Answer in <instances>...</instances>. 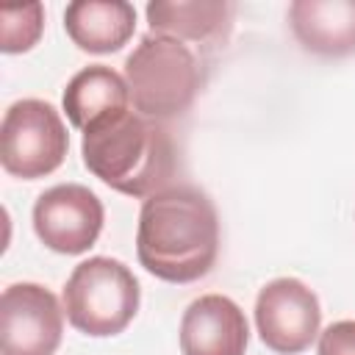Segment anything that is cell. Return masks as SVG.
<instances>
[{
    "mask_svg": "<svg viewBox=\"0 0 355 355\" xmlns=\"http://www.w3.org/2000/svg\"><path fill=\"white\" fill-rule=\"evenodd\" d=\"M219 252V219L197 186H166L144 200L136 230L139 263L166 283H194Z\"/></svg>",
    "mask_w": 355,
    "mask_h": 355,
    "instance_id": "6da1fadb",
    "label": "cell"
},
{
    "mask_svg": "<svg viewBox=\"0 0 355 355\" xmlns=\"http://www.w3.org/2000/svg\"><path fill=\"white\" fill-rule=\"evenodd\" d=\"M80 153L94 178L128 197H153L166 189L178 166V150L169 130L158 119L130 108L89 125Z\"/></svg>",
    "mask_w": 355,
    "mask_h": 355,
    "instance_id": "7a4b0ae2",
    "label": "cell"
},
{
    "mask_svg": "<svg viewBox=\"0 0 355 355\" xmlns=\"http://www.w3.org/2000/svg\"><path fill=\"white\" fill-rule=\"evenodd\" d=\"M202 58L183 42L147 33L125 58L133 108L150 119H172L191 108L202 89Z\"/></svg>",
    "mask_w": 355,
    "mask_h": 355,
    "instance_id": "3957f363",
    "label": "cell"
},
{
    "mask_svg": "<svg viewBox=\"0 0 355 355\" xmlns=\"http://www.w3.org/2000/svg\"><path fill=\"white\" fill-rule=\"evenodd\" d=\"M64 311L69 324L86 336H116L139 311V280L116 258L80 261L64 286Z\"/></svg>",
    "mask_w": 355,
    "mask_h": 355,
    "instance_id": "277c9868",
    "label": "cell"
},
{
    "mask_svg": "<svg viewBox=\"0 0 355 355\" xmlns=\"http://www.w3.org/2000/svg\"><path fill=\"white\" fill-rule=\"evenodd\" d=\"M69 150V133L58 111L44 100H17L0 128V164L8 175L36 180L55 172Z\"/></svg>",
    "mask_w": 355,
    "mask_h": 355,
    "instance_id": "5b68a950",
    "label": "cell"
},
{
    "mask_svg": "<svg viewBox=\"0 0 355 355\" xmlns=\"http://www.w3.org/2000/svg\"><path fill=\"white\" fill-rule=\"evenodd\" d=\"M255 324L272 352L300 355L319 336V300L302 280L277 277L266 283L255 300Z\"/></svg>",
    "mask_w": 355,
    "mask_h": 355,
    "instance_id": "8992f818",
    "label": "cell"
},
{
    "mask_svg": "<svg viewBox=\"0 0 355 355\" xmlns=\"http://www.w3.org/2000/svg\"><path fill=\"white\" fill-rule=\"evenodd\" d=\"M64 333V311L39 283H14L0 297V352L55 355Z\"/></svg>",
    "mask_w": 355,
    "mask_h": 355,
    "instance_id": "52a82bcc",
    "label": "cell"
},
{
    "mask_svg": "<svg viewBox=\"0 0 355 355\" xmlns=\"http://www.w3.org/2000/svg\"><path fill=\"white\" fill-rule=\"evenodd\" d=\"M103 202L80 183H61L39 194L33 205V230L44 247L61 255L86 252L103 230Z\"/></svg>",
    "mask_w": 355,
    "mask_h": 355,
    "instance_id": "ba28073f",
    "label": "cell"
},
{
    "mask_svg": "<svg viewBox=\"0 0 355 355\" xmlns=\"http://www.w3.org/2000/svg\"><path fill=\"white\" fill-rule=\"evenodd\" d=\"M250 341L244 311L222 294L197 297L180 319L183 355H244Z\"/></svg>",
    "mask_w": 355,
    "mask_h": 355,
    "instance_id": "9c48e42d",
    "label": "cell"
},
{
    "mask_svg": "<svg viewBox=\"0 0 355 355\" xmlns=\"http://www.w3.org/2000/svg\"><path fill=\"white\" fill-rule=\"evenodd\" d=\"M150 33L194 47H219L233 22V6L222 0H155L147 6Z\"/></svg>",
    "mask_w": 355,
    "mask_h": 355,
    "instance_id": "30bf717a",
    "label": "cell"
},
{
    "mask_svg": "<svg viewBox=\"0 0 355 355\" xmlns=\"http://www.w3.org/2000/svg\"><path fill=\"white\" fill-rule=\"evenodd\" d=\"M288 19L308 53L333 58L355 53V0H294Z\"/></svg>",
    "mask_w": 355,
    "mask_h": 355,
    "instance_id": "8fae6325",
    "label": "cell"
},
{
    "mask_svg": "<svg viewBox=\"0 0 355 355\" xmlns=\"http://www.w3.org/2000/svg\"><path fill=\"white\" fill-rule=\"evenodd\" d=\"M64 28L86 53H116L136 31V8L125 0H75L64 11Z\"/></svg>",
    "mask_w": 355,
    "mask_h": 355,
    "instance_id": "7c38bea8",
    "label": "cell"
},
{
    "mask_svg": "<svg viewBox=\"0 0 355 355\" xmlns=\"http://www.w3.org/2000/svg\"><path fill=\"white\" fill-rule=\"evenodd\" d=\"M130 103L128 83L119 72H114L105 64L83 67L64 89V111L72 122V128L86 130L97 119L125 111Z\"/></svg>",
    "mask_w": 355,
    "mask_h": 355,
    "instance_id": "4fadbf2b",
    "label": "cell"
},
{
    "mask_svg": "<svg viewBox=\"0 0 355 355\" xmlns=\"http://www.w3.org/2000/svg\"><path fill=\"white\" fill-rule=\"evenodd\" d=\"M42 28H44L42 3L0 8V50L3 53H25V50H31L39 42Z\"/></svg>",
    "mask_w": 355,
    "mask_h": 355,
    "instance_id": "5bb4252c",
    "label": "cell"
},
{
    "mask_svg": "<svg viewBox=\"0 0 355 355\" xmlns=\"http://www.w3.org/2000/svg\"><path fill=\"white\" fill-rule=\"evenodd\" d=\"M319 355H355V319L333 322L319 333Z\"/></svg>",
    "mask_w": 355,
    "mask_h": 355,
    "instance_id": "9a60e30c",
    "label": "cell"
}]
</instances>
